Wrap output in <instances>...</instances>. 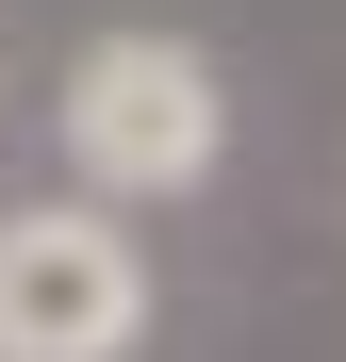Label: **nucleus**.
Here are the masks:
<instances>
[{
  "label": "nucleus",
  "mask_w": 346,
  "mask_h": 362,
  "mask_svg": "<svg viewBox=\"0 0 346 362\" xmlns=\"http://www.w3.org/2000/svg\"><path fill=\"white\" fill-rule=\"evenodd\" d=\"M50 115H67L83 198H182V181H214V148H231V83L182 33H99Z\"/></svg>",
  "instance_id": "1"
},
{
  "label": "nucleus",
  "mask_w": 346,
  "mask_h": 362,
  "mask_svg": "<svg viewBox=\"0 0 346 362\" xmlns=\"http://www.w3.org/2000/svg\"><path fill=\"white\" fill-rule=\"evenodd\" d=\"M149 329V247L99 198L0 214V362H115Z\"/></svg>",
  "instance_id": "2"
}]
</instances>
